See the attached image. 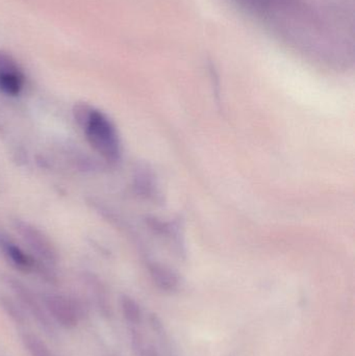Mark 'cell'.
Listing matches in <instances>:
<instances>
[{"label":"cell","instance_id":"obj_4","mask_svg":"<svg viewBox=\"0 0 355 356\" xmlns=\"http://www.w3.org/2000/svg\"><path fill=\"white\" fill-rule=\"evenodd\" d=\"M14 228L42 263L56 264L58 261V252L53 244L39 228L19 219L15 220Z\"/></svg>","mask_w":355,"mask_h":356},{"label":"cell","instance_id":"obj_5","mask_svg":"<svg viewBox=\"0 0 355 356\" xmlns=\"http://www.w3.org/2000/svg\"><path fill=\"white\" fill-rule=\"evenodd\" d=\"M24 83L22 71L12 56L0 51V90L10 96L20 93Z\"/></svg>","mask_w":355,"mask_h":356},{"label":"cell","instance_id":"obj_9","mask_svg":"<svg viewBox=\"0 0 355 356\" xmlns=\"http://www.w3.org/2000/svg\"><path fill=\"white\" fill-rule=\"evenodd\" d=\"M0 307L15 325L25 327L28 323V316L20 303L2 293H0Z\"/></svg>","mask_w":355,"mask_h":356},{"label":"cell","instance_id":"obj_8","mask_svg":"<svg viewBox=\"0 0 355 356\" xmlns=\"http://www.w3.org/2000/svg\"><path fill=\"white\" fill-rule=\"evenodd\" d=\"M85 284L89 289L90 294H91L92 300L94 301L96 309L99 312L100 315L106 318H110L112 316V309H110V299H108V293L106 288L101 284L96 276L92 274H87L83 277Z\"/></svg>","mask_w":355,"mask_h":356},{"label":"cell","instance_id":"obj_6","mask_svg":"<svg viewBox=\"0 0 355 356\" xmlns=\"http://www.w3.org/2000/svg\"><path fill=\"white\" fill-rule=\"evenodd\" d=\"M0 252L20 271H35L39 261H33V257L27 255L18 245L15 244L8 236L0 232Z\"/></svg>","mask_w":355,"mask_h":356},{"label":"cell","instance_id":"obj_10","mask_svg":"<svg viewBox=\"0 0 355 356\" xmlns=\"http://www.w3.org/2000/svg\"><path fill=\"white\" fill-rule=\"evenodd\" d=\"M21 342L29 356H54L47 344L33 332H23Z\"/></svg>","mask_w":355,"mask_h":356},{"label":"cell","instance_id":"obj_1","mask_svg":"<svg viewBox=\"0 0 355 356\" xmlns=\"http://www.w3.org/2000/svg\"><path fill=\"white\" fill-rule=\"evenodd\" d=\"M73 114L95 152L108 162H117L121 156V143L112 121L104 113L85 104H76Z\"/></svg>","mask_w":355,"mask_h":356},{"label":"cell","instance_id":"obj_2","mask_svg":"<svg viewBox=\"0 0 355 356\" xmlns=\"http://www.w3.org/2000/svg\"><path fill=\"white\" fill-rule=\"evenodd\" d=\"M39 297L52 321L66 330L76 327L85 314L81 301L72 297L56 293H43Z\"/></svg>","mask_w":355,"mask_h":356},{"label":"cell","instance_id":"obj_7","mask_svg":"<svg viewBox=\"0 0 355 356\" xmlns=\"http://www.w3.org/2000/svg\"><path fill=\"white\" fill-rule=\"evenodd\" d=\"M144 319L139 323L129 326L131 349L135 356H160V349L154 341L148 336L144 328Z\"/></svg>","mask_w":355,"mask_h":356},{"label":"cell","instance_id":"obj_11","mask_svg":"<svg viewBox=\"0 0 355 356\" xmlns=\"http://www.w3.org/2000/svg\"><path fill=\"white\" fill-rule=\"evenodd\" d=\"M120 307L123 318L126 321L127 325L139 323L144 319V313L141 307L131 297L123 295L120 298Z\"/></svg>","mask_w":355,"mask_h":356},{"label":"cell","instance_id":"obj_3","mask_svg":"<svg viewBox=\"0 0 355 356\" xmlns=\"http://www.w3.org/2000/svg\"><path fill=\"white\" fill-rule=\"evenodd\" d=\"M4 280H6V284L14 293L15 297L20 303L21 307L24 309V311L28 313L29 316L37 322L38 325L45 332L46 334L53 338L56 334L54 322L52 321L51 318L46 312L40 297H38L33 292V290H31L28 286H25L22 282L16 280V278L8 276Z\"/></svg>","mask_w":355,"mask_h":356}]
</instances>
